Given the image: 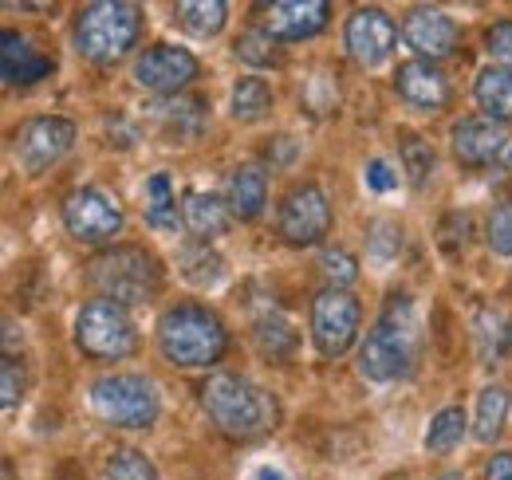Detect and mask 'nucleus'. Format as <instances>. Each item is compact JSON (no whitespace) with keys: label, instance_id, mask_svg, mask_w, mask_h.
<instances>
[{"label":"nucleus","instance_id":"nucleus-21","mask_svg":"<svg viewBox=\"0 0 512 480\" xmlns=\"http://www.w3.org/2000/svg\"><path fill=\"white\" fill-rule=\"evenodd\" d=\"M473 95H477V107L489 115L493 122H512V71L505 67H485L473 83Z\"/></svg>","mask_w":512,"mask_h":480},{"label":"nucleus","instance_id":"nucleus-35","mask_svg":"<svg viewBox=\"0 0 512 480\" xmlns=\"http://www.w3.org/2000/svg\"><path fill=\"white\" fill-rule=\"evenodd\" d=\"M485 52L493 56V67L512 71V20H497V24L485 32Z\"/></svg>","mask_w":512,"mask_h":480},{"label":"nucleus","instance_id":"nucleus-29","mask_svg":"<svg viewBox=\"0 0 512 480\" xmlns=\"http://www.w3.org/2000/svg\"><path fill=\"white\" fill-rule=\"evenodd\" d=\"M233 52H237V60L253 63V67H272V63L280 60L276 36H272L268 28H245V32L233 40Z\"/></svg>","mask_w":512,"mask_h":480},{"label":"nucleus","instance_id":"nucleus-14","mask_svg":"<svg viewBox=\"0 0 512 480\" xmlns=\"http://www.w3.org/2000/svg\"><path fill=\"white\" fill-rule=\"evenodd\" d=\"M402 40H406V48L410 52H418V60H446L457 52V40H461V32H457V24L449 20L442 8H410L406 12V24H402Z\"/></svg>","mask_w":512,"mask_h":480},{"label":"nucleus","instance_id":"nucleus-30","mask_svg":"<svg viewBox=\"0 0 512 480\" xmlns=\"http://www.w3.org/2000/svg\"><path fill=\"white\" fill-rule=\"evenodd\" d=\"M320 268L323 276H327V288H351L355 280H359V260L343 248V244H331V248H323L320 252Z\"/></svg>","mask_w":512,"mask_h":480},{"label":"nucleus","instance_id":"nucleus-33","mask_svg":"<svg viewBox=\"0 0 512 480\" xmlns=\"http://www.w3.org/2000/svg\"><path fill=\"white\" fill-rule=\"evenodd\" d=\"M402 162H406V174H410L414 185H426V178L434 174V150H430V142L406 138L402 142Z\"/></svg>","mask_w":512,"mask_h":480},{"label":"nucleus","instance_id":"nucleus-8","mask_svg":"<svg viewBox=\"0 0 512 480\" xmlns=\"http://www.w3.org/2000/svg\"><path fill=\"white\" fill-rule=\"evenodd\" d=\"M359 319H363V307L343 288H323L312 300V339H316L323 359H339L355 347Z\"/></svg>","mask_w":512,"mask_h":480},{"label":"nucleus","instance_id":"nucleus-10","mask_svg":"<svg viewBox=\"0 0 512 480\" xmlns=\"http://www.w3.org/2000/svg\"><path fill=\"white\" fill-rule=\"evenodd\" d=\"M276 229L280 237L296 248H308V244H320L331 233V205H327V193L320 185H296L284 201H280V213H276Z\"/></svg>","mask_w":512,"mask_h":480},{"label":"nucleus","instance_id":"nucleus-4","mask_svg":"<svg viewBox=\"0 0 512 480\" xmlns=\"http://www.w3.org/2000/svg\"><path fill=\"white\" fill-rule=\"evenodd\" d=\"M87 280L95 284V292L103 300L119 303V307H134V303L154 300L158 284H162V268L158 256L138 248V244H119L99 252L87 264Z\"/></svg>","mask_w":512,"mask_h":480},{"label":"nucleus","instance_id":"nucleus-9","mask_svg":"<svg viewBox=\"0 0 512 480\" xmlns=\"http://www.w3.org/2000/svg\"><path fill=\"white\" fill-rule=\"evenodd\" d=\"M64 225L67 233L83 244H107L123 233V209L115 197H107L103 189L87 185L67 193L64 201Z\"/></svg>","mask_w":512,"mask_h":480},{"label":"nucleus","instance_id":"nucleus-42","mask_svg":"<svg viewBox=\"0 0 512 480\" xmlns=\"http://www.w3.org/2000/svg\"><path fill=\"white\" fill-rule=\"evenodd\" d=\"M253 480H284V477H280V473H272V469H260Z\"/></svg>","mask_w":512,"mask_h":480},{"label":"nucleus","instance_id":"nucleus-34","mask_svg":"<svg viewBox=\"0 0 512 480\" xmlns=\"http://www.w3.org/2000/svg\"><path fill=\"white\" fill-rule=\"evenodd\" d=\"M485 240L497 256H512V201H501L493 205L489 213V229H485Z\"/></svg>","mask_w":512,"mask_h":480},{"label":"nucleus","instance_id":"nucleus-1","mask_svg":"<svg viewBox=\"0 0 512 480\" xmlns=\"http://www.w3.org/2000/svg\"><path fill=\"white\" fill-rule=\"evenodd\" d=\"M201 406L221 433L241 437V441L276 429V418H280L276 398L268 390H260L245 374H229V370H217L201 382Z\"/></svg>","mask_w":512,"mask_h":480},{"label":"nucleus","instance_id":"nucleus-41","mask_svg":"<svg viewBox=\"0 0 512 480\" xmlns=\"http://www.w3.org/2000/svg\"><path fill=\"white\" fill-rule=\"evenodd\" d=\"M296 158V142L292 138H276L272 146H268V162L272 166H284V162H292Z\"/></svg>","mask_w":512,"mask_h":480},{"label":"nucleus","instance_id":"nucleus-2","mask_svg":"<svg viewBox=\"0 0 512 480\" xmlns=\"http://www.w3.org/2000/svg\"><path fill=\"white\" fill-rule=\"evenodd\" d=\"M418 355V315L410 296H390L379 323L367 331L359 347V374L371 382L406 378Z\"/></svg>","mask_w":512,"mask_h":480},{"label":"nucleus","instance_id":"nucleus-20","mask_svg":"<svg viewBox=\"0 0 512 480\" xmlns=\"http://www.w3.org/2000/svg\"><path fill=\"white\" fill-rule=\"evenodd\" d=\"M229 205L217 197V193H201V189H190L186 193V205H182V225L190 229L197 240H209L221 237L229 229Z\"/></svg>","mask_w":512,"mask_h":480},{"label":"nucleus","instance_id":"nucleus-38","mask_svg":"<svg viewBox=\"0 0 512 480\" xmlns=\"http://www.w3.org/2000/svg\"><path fill=\"white\" fill-rule=\"evenodd\" d=\"M375 237H371V256L375 260H390V256H398V248H402V233H398V225L394 221H379L375 229H371Z\"/></svg>","mask_w":512,"mask_h":480},{"label":"nucleus","instance_id":"nucleus-36","mask_svg":"<svg viewBox=\"0 0 512 480\" xmlns=\"http://www.w3.org/2000/svg\"><path fill=\"white\" fill-rule=\"evenodd\" d=\"M20 394H24V370L16 366L12 355H4V362H0V402H4V414L16 410Z\"/></svg>","mask_w":512,"mask_h":480},{"label":"nucleus","instance_id":"nucleus-6","mask_svg":"<svg viewBox=\"0 0 512 480\" xmlns=\"http://www.w3.org/2000/svg\"><path fill=\"white\" fill-rule=\"evenodd\" d=\"M91 410L115 429H150L162 410V398L154 378L146 374H103L91 386Z\"/></svg>","mask_w":512,"mask_h":480},{"label":"nucleus","instance_id":"nucleus-11","mask_svg":"<svg viewBox=\"0 0 512 480\" xmlns=\"http://www.w3.org/2000/svg\"><path fill=\"white\" fill-rule=\"evenodd\" d=\"M193 79H197V60L178 44H154L134 63V83L154 95H178Z\"/></svg>","mask_w":512,"mask_h":480},{"label":"nucleus","instance_id":"nucleus-24","mask_svg":"<svg viewBox=\"0 0 512 480\" xmlns=\"http://www.w3.org/2000/svg\"><path fill=\"white\" fill-rule=\"evenodd\" d=\"M174 16H178V24H182L190 36L209 40V36H217V32L225 28L229 8H225V0H186V4H178Z\"/></svg>","mask_w":512,"mask_h":480},{"label":"nucleus","instance_id":"nucleus-43","mask_svg":"<svg viewBox=\"0 0 512 480\" xmlns=\"http://www.w3.org/2000/svg\"><path fill=\"white\" fill-rule=\"evenodd\" d=\"M505 351H512V319H509V331H505Z\"/></svg>","mask_w":512,"mask_h":480},{"label":"nucleus","instance_id":"nucleus-23","mask_svg":"<svg viewBox=\"0 0 512 480\" xmlns=\"http://www.w3.org/2000/svg\"><path fill=\"white\" fill-rule=\"evenodd\" d=\"M229 111H233L237 122L268 119V111H272V91H268V83L256 79V75L237 79V83H233V95H229Z\"/></svg>","mask_w":512,"mask_h":480},{"label":"nucleus","instance_id":"nucleus-22","mask_svg":"<svg viewBox=\"0 0 512 480\" xmlns=\"http://www.w3.org/2000/svg\"><path fill=\"white\" fill-rule=\"evenodd\" d=\"M178 264H182V276L190 280L193 288H217V284L225 280V260H221L205 240L186 244V248L178 252Z\"/></svg>","mask_w":512,"mask_h":480},{"label":"nucleus","instance_id":"nucleus-28","mask_svg":"<svg viewBox=\"0 0 512 480\" xmlns=\"http://www.w3.org/2000/svg\"><path fill=\"white\" fill-rule=\"evenodd\" d=\"M146 225L150 229H162V233H178V205H174V193H170V178L166 174H154L146 181Z\"/></svg>","mask_w":512,"mask_h":480},{"label":"nucleus","instance_id":"nucleus-7","mask_svg":"<svg viewBox=\"0 0 512 480\" xmlns=\"http://www.w3.org/2000/svg\"><path fill=\"white\" fill-rule=\"evenodd\" d=\"M75 343H79V351L87 359L119 362L134 355L138 335H134L127 307H119L111 300H91L75 319Z\"/></svg>","mask_w":512,"mask_h":480},{"label":"nucleus","instance_id":"nucleus-25","mask_svg":"<svg viewBox=\"0 0 512 480\" xmlns=\"http://www.w3.org/2000/svg\"><path fill=\"white\" fill-rule=\"evenodd\" d=\"M509 390L505 386H485L481 398H477V425H473V437L477 441H497L501 429H505V418H509Z\"/></svg>","mask_w":512,"mask_h":480},{"label":"nucleus","instance_id":"nucleus-15","mask_svg":"<svg viewBox=\"0 0 512 480\" xmlns=\"http://www.w3.org/2000/svg\"><path fill=\"white\" fill-rule=\"evenodd\" d=\"M449 142H453V158L461 162V166H473V170H481V166H493L497 158H505L509 154V138H505V126L493 119H461L453 122V130H449Z\"/></svg>","mask_w":512,"mask_h":480},{"label":"nucleus","instance_id":"nucleus-13","mask_svg":"<svg viewBox=\"0 0 512 480\" xmlns=\"http://www.w3.org/2000/svg\"><path fill=\"white\" fill-rule=\"evenodd\" d=\"M343 40H347V52L359 67H379L398 48V28L383 8H355L347 28H343Z\"/></svg>","mask_w":512,"mask_h":480},{"label":"nucleus","instance_id":"nucleus-18","mask_svg":"<svg viewBox=\"0 0 512 480\" xmlns=\"http://www.w3.org/2000/svg\"><path fill=\"white\" fill-rule=\"evenodd\" d=\"M0 44H4V48H0V75H4L8 87H28V83H36V79H44V75L52 71V60L36 56V48H32L24 36L4 32Z\"/></svg>","mask_w":512,"mask_h":480},{"label":"nucleus","instance_id":"nucleus-31","mask_svg":"<svg viewBox=\"0 0 512 480\" xmlns=\"http://www.w3.org/2000/svg\"><path fill=\"white\" fill-rule=\"evenodd\" d=\"M107 480H162L154 461L138 449H115L107 457Z\"/></svg>","mask_w":512,"mask_h":480},{"label":"nucleus","instance_id":"nucleus-19","mask_svg":"<svg viewBox=\"0 0 512 480\" xmlns=\"http://www.w3.org/2000/svg\"><path fill=\"white\" fill-rule=\"evenodd\" d=\"M225 205L233 217L241 221H256L268 205V174L264 166H237L233 178H229V189H225Z\"/></svg>","mask_w":512,"mask_h":480},{"label":"nucleus","instance_id":"nucleus-12","mask_svg":"<svg viewBox=\"0 0 512 480\" xmlns=\"http://www.w3.org/2000/svg\"><path fill=\"white\" fill-rule=\"evenodd\" d=\"M75 142V122L67 119H32L16 130V158L28 174L52 170Z\"/></svg>","mask_w":512,"mask_h":480},{"label":"nucleus","instance_id":"nucleus-39","mask_svg":"<svg viewBox=\"0 0 512 480\" xmlns=\"http://www.w3.org/2000/svg\"><path fill=\"white\" fill-rule=\"evenodd\" d=\"M367 185H371L375 193H390V189L398 185V178L390 174V166H386L383 158H375V162L367 166Z\"/></svg>","mask_w":512,"mask_h":480},{"label":"nucleus","instance_id":"nucleus-45","mask_svg":"<svg viewBox=\"0 0 512 480\" xmlns=\"http://www.w3.org/2000/svg\"><path fill=\"white\" fill-rule=\"evenodd\" d=\"M4 480H16L12 477V465H8V461H4Z\"/></svg>","mask_w":512,"mask_h":480},{"label":"nucleus","instance_id":"nucleus-40","mask_svg":"<svg viewBox=\"0 0 512 480\" xmlns=\"http://www.w3.org/2000/svg\"><path fill=\"white\" fill-rule=\"evenodd\" d=\"M485 480H512V453H493L485 465Z\"/></svg>","mask_w":512,"mask_h":480},{"label":"nucleus","instance_id":"nucleus-16","mask_svg":"<svg viewBox=\"0 0 512 480\" xmlns=\"http://www.w3.org/2000/svg\"><path fill=\"white\" fill-rule=\"evenodd\" d=\"M394 91H398L406 103L422 107V111H442V107L449 103L446 71L430 60H406L402 63V67H398V75H394Z\"/></svg>","mask_w":512,"mask_h":480},{"label":"nucleus","instance_id":"nucleus-32","mask_svg":"<svg viewBox=\"0 0 512 480\" xmlns=\"http://www.w3.org/2000/svg\"><path fill=\"white\" fill-rule=\"evenodd\" d=\"M505 331L509 327H501L497 311H489V307L477 311V343H481V359L485 362H493L505 351Z\"/></svg>","mask_w":512,"mask_h":480},{"label":"nucleus","instance_id":"nucleus-26","mask_svg":"<svg viewBox=\"0 0 512 480\" xmlns=\"http://www.w3.org/2000/svg\"><path fill=\"white\" fill-rule=\"evenodd\" d=\"M253 335H256L260 355H268V359H288V355L296 351V331H292V323H288L280 311L260 315Z\"/></svg>","mask_w":512,"mask_h":480},{"label":"nucleus","instance_id":"nucleus-46","mask_svg":"<svg viewBox=\"0 0 512 480\" xmlns=\"http://www.w3.org/2000/svg\"><path fill=\"white\" fill-rule=\"evenodd\" d=\"M505 166H509V174H512V146H509V154H505Z\"/></svg>","mask_w":512,"mask_h":480},{"label":"nucleus","instance_id":"nucleus-44","mask_svg":"<svg viewBox=\"0 0 512 480\" xmlns=\"http://www.w3.org/2000/svg\"><path fill=\"white\" fill-rule=\"evenodd\" d=\"M438 480H465V477H461V473H442Z\"/></svg>","mask_w":512,"mask_h":480},{"label":"nucleus","instance_id":"nucleus-37","mask_svg":"<svg viewBox=\"0 0 512 480\" xmlns=\"http://www.w3.org/2000/svg\"><path fill=\"white\" fill-rule=\"evenodd\" d=\"M201 107H205L201 99H170V103H158L154 115L166 122H178V130H182V119H190L193 126H201V115H205Z\"/></svg>","mask_w":512,"mask_h":480},{"label":"nucleus","instance_id":"nucleus-27","mask_svg":"<svg viewBox=\"0 0 512 480\" xmlns=\"http://www.w3.org/2000/svg\"><path fill=\"white\" fill-rule=\"evenodd\" d=\"M461 437H465V410L461 406H446V410L434 414L430 429H426V453H434V457L453 453L461 445Z\"/></svg>","mask_w":512,"mask_h":480},{"label":"nucleus","instance_id":"nucleus-3","mask_svg":"<svg viewBox=\"0 0 512 480\" xmlns=\"http://www.w3.org/2000/svg\"><path fill=\"white\" fill-rule=\"evenodd\" d=\"M158 347H162L166 362L197 370V366L221 362L225 347H229V331L217 311H209L201 303H178V307L162 311V319H158Z\"/></svg>","mask_w":512,"mask_h":480},{"label":"nucleus","instance_id":"nucleus-5","mask_svg":"<svg viewBox=\"0 0 512 480\" xmlns=\"http://www.w3.org/2000/svg\"><path fill=\"white\" fill-rule=\"evenodd\" d=\"M142 16L134 4L123 0H99L79 8L75 16V52L91 63H119L138 44Z\"/></svg>","mask_w":512,"mask_h":480},{"label":"nucleus","instance_id":"nucleus-17","mask_svg":"<svg viewBox=\"0 0 512 480\" xmlns=\"http://www.w3.org/2000/svg\"><path fill=\"white\" fill-rule=\"evenodd\" d=\"M327 12H331L327 0H280L268 8L264 28L276 40H308L327 28Z\"/></svg>","mask_w":512,"mask_h":480}]
</instances>
